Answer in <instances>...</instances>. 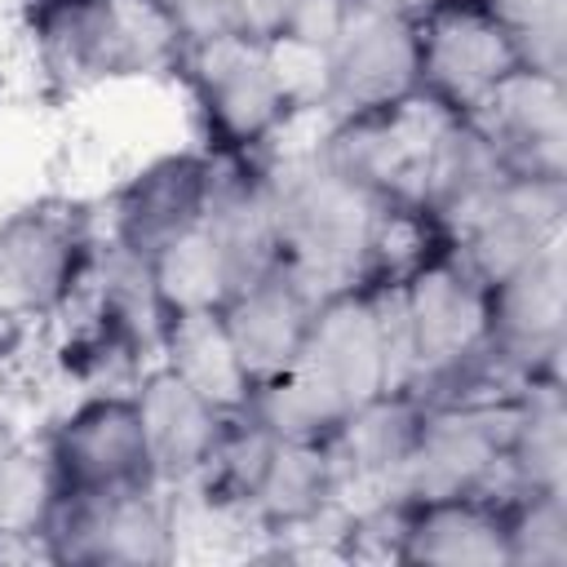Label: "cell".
I'll return each instance as SVG.
<instances>
[{
    "label": "cell",
    "instance_id": "cell-1",
    "mask_svg": "<svg viewBox=\"0 0 567 567\" xmlns=\"http://www.w3.org/2000/svg\"><path fill=\"white\" fill-rule=\"evenodd\" d=\"M195 142L221 164L266 159L301 120H315L319 66L244 27L186 40L173 66Z\"/></svg>",
    "mask_w": 567,
    "mask_h": 567
},
{
    "label": "cell",
    "instance_id": "cell-2",
    "mask_svg": "<svg viewBox=\"0 0 567 567\" xmlns=\"http://www.w3.org/2000/svg\"><path fill=\"white\" fill-rule=\"evenodd\" d=\"M292 133L261 159L279 226V257L306 275L315 292L377 279L394 208L341 177L315 142H292Z\"/></svg>",
    "mask_w": 567,
    "mask_h": 567
},
{
    "label": "cell",
    "instance_id": "cell-3",
    "mask_svg": "<svg viewBox=\"0 0 567 567\" xmlns=\"http://www.w3.org/2000/svg\"><path fill=\"white\" fill-rule=\"evenodd\" d=\"M31 71L62 93L173 80L182 35L151 0H22Z\"/></svg>",
    "mask_w": 567,
    "mask_h": 567
},
{
    "label": "cell",
    "instance_id": "cell-4",
    "mask_svg": "<svg viewBox=\"0 0 567 567\" xmlns=\"http://www.w3.org/2000/svg\"><path fill=\"white\" fill-rule=\"evenodd\" d=\"M106 230L75 195H31L0 208V306L27 328L66 323L89 297Z\"/></svg>",
    "mask_w": 567,
    "mask_h": 567
},
{
    "label": "cell",
    "instance_id": "cell-5",
    "mask_svg": "<svg viewBox=\"0 0 567 567\" xmlns=\"http://www.w3.org/2000/svg\"><path fill=\"white\" fill-rule=\"evenodd\" d=\"M297 368L346 412L385 390H412L390 279H359L319 292Z\"/></svg>",
    "mask_w": 567,
    "mask_h": 567
},
{
    "label": "cell",
    "instance_id": "cell-6",
    "mask_svg": "<svg viewBox=\"0 0 567 567\" xmlns=\"http://www.w3.org/2000/svg\"><path fill=\"white\" fill-rule=\"evenodd\" d=\"M416 93V18L394 0H350L341 31L319 58L315 120L385 111Z\"/></svg>",
    "mask_w": 567,
    "mask_h": 567
},
{
    "label": "cell",
    "instance_id": "cell-7",
    "mask_svg": "<svg viewBox=\"0 0 567 567\" xmlns=\"http://www.w3.org/2000/svg\"><path fill=\"white\" fill-rule=\"evenodd\" d=\"M35 558L62 567H168L182 558L177 505L168 487L58 501Z\"/></svg>",
    "mask_w": 567,
    "mask_h": 567
},
{
    "label": "cell",
    "instance_id": "cell-8",
    "mask_svg": "<svg viewBox=\"0 0 567 567\" xmlns=\"http://www.w3.org/2000/svg\"><path fill=\"white\" fill-rule=\"evenodd\" d=\"M217 177L221 159L208 155L199 142L137 159L97 204L106 239L133 257L155 261L164 248L186 239L208 217Z\"/></svg>",
    "mask_w": 567,
    "mask_h": 567
},
{
    "label": "cell",
    "instance_id": "cell-9",
    "mask_svg": "<svg viewBox=\"0 0 567 567\" xmlns=\"http://www.w3.org/2000/svg\"><path fill=\"white\" fill-rule=\"evenodd\" d=\"M58 483L66 496H106L164 487L155 456L133 403V390H89L75 394L40 430Z\"/></svg>",
    "mask_w": 567,
    "mask_h": 567
},
{
    "label": "cell",
    "instance_id": "cell-10",
    "mask_svg": "<svg viewBox=\"0 0 567 567\" xmlns=\"http://www.w3.org/2000/svg\"><path fill=\"white\" fill-rule=\"evenodd\" d=\"M509 394L425 399L416 447L399 478V496L412 501V496H447V492H505Z\"/></svg>",
    "mask_w": 567,
    "mask_h": 567
},
{
    "label": "cell",
    "instance_id": "cell-11",
    "mask_svg": "<svg viewBox=\"0 0 567 567\" xmlns=\"http://www.w3.org/2000/svg\"><path fill=\"white\" fill-rule=\"evenodd\" d=\"M567 354V239L487 284V359L518 385L563 377Z\"/></svg>",
    "mask_w": 567,
    "mask_h": 567
},
{
    "label": "cell",
    "instance_id": "cell-12",
    "mask_svg": "<svg viewBox=\"0 0 567 567\" xmlns=\"http://www.w3.org/2000/svg\"><path fill=\"white\" fill-rule=\"evenodd\" d=\"M416 66L421 97L447 115H470L523 58L483 0H443L416 13Z\"/></svg>",
    "mask_w": 567,
    "mask_h": 567
},
{
    "label": "cell",
    "instance_id": "cell-13",
    "mask_svg": "<svg viewBox=\"0 0 567 567\" xmlns=\"http://www.w3.org/2000/svg\"><path fill=\"white\" fill-rule=\"evenodd\" d=\"M505 173L567 182V71L514 66L470 115H465Z\"/></svg>",
    "mask_w": 567,
    "mask_h": 567
},
{
    "label": "cell",
    "instance_id": "cell-14",
    "mask_svg": "<svg viewBox=\"0 0 567 567\" xmlns=\"http://www.w3.org/2000/svg\"><path fill=\"white\" fill-rule=\"evenodd\" d=\"M443 239L474 266L483 284H492L567 239V182L509 173Z\"/></svg>",
    "mask_w": 567,
    "mask_h": 567
},
{
    "label": "cell",
    "instance_id": "cell-15",
    "mask_svg": "<svg viewBox=\"0 0 567 567\" xmlns=\"http://www.w3.org/2000/svg\"><path fill=\"white\" fill-rule=\"evenodd\" d=\"M390 563L412 567H509L505 545V492H447L399 496Z\"/></svg>",
    "mask_w": 567,
    "mask_h": 567
},
{
    "label": "cell",
    "instance_id": "cell-16",
    "mask_svg": "<svg viewBox=\"0 0 567 567\" xmlns=\"http://www.w3.org/2000/svg\"><path fill=\"white\" fill-rule=\"evenodd\" d=\"M315 301H319L315 284L279 257L266 270L248 275L217 306L221 328H226V337H230V346H235V354H239V363L248 368L252 381L297 363Z\"/></svg>",
    "mask_w": 567,
    "mask_h": 567
},
{
    "label": "cell",
    "instance_id": "cell-17",
    "mask_svg": "<svg viewBox=\"0 0 567 567\" xmlns=\"http://www.w3.org/2000/svg\"><path fill=\"white\" fill-rule=\"evenodd\" d=\"M133 403H137L159 483L190 487L204 474L230 412L217 408L213 399H204L186 377H177L159 359L133 381Z\"/></svg>",
    "mask_w": 567,
    "mask_h": 567
},
{
    "label": "cell",
    "instance_id": "cell-18",
    "mask_svg": "<svg viewBox=\"0 0 567 567\" xmlns=\"http://www.w3.org/2000/svg\"><path fill=\"white\" fill-rule=\"evenodd\" d=\"M505 492H567L563 377H532L509 394Z\"/></svg>",
    "mask_w": 567,
    "mask_h": 567
},
{
    "label": "cell",
    "instance_id": "cell-19",
    "mask_svg": "<svg viewBox=\"0 0 567 567\" xmlns=\"http://www.w3.org/2000/svg\"><path fill=\"white\" fill-rule=\"evenodd\" d=\"M58 501H62V483L44 439L0 434V558L13 549L35 554Z\"/></svg>",
    "mask_w": 567,
    "mask_h": 567
},
{
    "label": "cell",
    "instance_id": "cell-20",
    "mask_svg": "<svg viewBox=\"0 0 567 567\" xmlns=\"http://www.w3.org/2000/svg\"><path fill=\"white\" fill-rule=\"evenodd\" d=\"M159 363H168L177 377H186L204 399H213L226 412H239L252 390V377L239 363L217 310L173 315L159 341Z\"/></svg>",
    "mask_w": 567,
    "mask_h": 567
},
{
    "label": "cell",
    "instance_id": "cell-21",
    "mask_svg": "<svg viewBox=\"0 0 567 567\" xmlns=\"http://www.w3.org/2000/svg\"><path fill=\"white\" fill-rule=\"evenodd\" d=\"M244 412L266 434H275L279 443H332V434L350 416L297 363L284 368V372H270V377L252 381V390L244 399Z\"/></svg>",
    "mask_w": 567,
    "mask_h": 567
},
{
    "label": "cell",
    "instance_id": "cell-22",
    "mask_svg": "<svg viewBox=\"0 0 567 567\" xmlns=\"http://www.w3.org/2000/svg\"><path fill=\"white\" fill-rule=\"evenodd\" d=\"M151 275H155V292H159L168 319L173 315H190V310H217L239 284L230 261H226V252L217 248V239L208 235L204 221L186 239L164 248L151 261Z\"/></svg>",
    "mask_w": 567,
    "mask_h": 567
},
{
    "label": "cell",
    "instance_id": "cell-23",
    "mask_svg": "<svg viewBox=\"0 0 567 567\" xmlns=\"http://www.w3.org/2000/svg\"><path fill=\"white\" fill-rule=\"evenodd\" d=\"M509 567L567 563V492H505Z\"/></svg>",
    "mask_w": 567,
    "mask_h": 567
},
{
    "label": "cell",
    "instance_id": "cell-24",
    "mask_svg": "<svg viewBox=\"0 0 567 567\" xmlns=\"http://www.w3.org/2000/svg\"><path fill=\"white\" fill-rule=\"evenodd\" d=\"M514 35L523 66L567 71V0H483Z\"/></svg>",
    "mask_w": 567,
    "mask_h": 567
},
{
    "label": "cell",
    "instance_id": "cell-25",
    "mask_svg": "<svg viewBox=\"0 0 567 567\" xmlns=\"http://www.w3.org/2000/svg\"><path fill=\"white\" fill-rule=\"evenodd\" d=\"M182 40H199L213 31L239 27V4L235 0H151Z\"/></svg>",
    "mask_w": 567,
    "mask_h": 567
},
{
    "label": "cell",
    "instance_id": "cell-26",
    "mask_svg": "<svg viewBox=\"0 0 567 567\" xmlns=\"http://www.w3.org/2000/svg\"><path fill=\"white\" fill-rule=\"evenodd\" d=\"M31 332H35V328H27L13 310H4V306H0V363H9V359L27 346V337H31Z\"/></svg>",
    "mask_w": 567,
    "mask_h": 567
}]
</instances>
